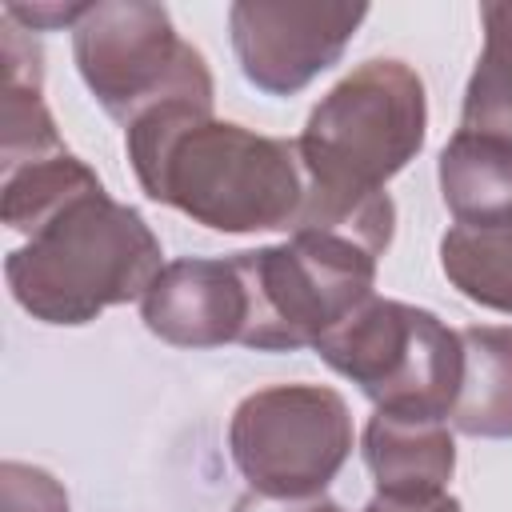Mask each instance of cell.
Masks as SVG:
<instances>
[{
    "instance_id": "6da1fadb",
    "label": "cell",
    "mask_w": 512,
    "mask_h": 512,
    "mask_svg": "<svg viewBox=\"0 0 512 512\" xmlns=\"http://www.w3.org/2000/svg\"><path fill=\"white\" fill-rule=\"evenodd\" d=\"M428 96L416 68L392 56L352 68L296 136L304 208L292 232H336L384 256L396 228L388 180L420 152Z\"/></svg>"
},
{
    "instance_id": "7a4b0ae2",
    "label": "cell",
    "mask_w": 512,
    "mask_h": 512,
    "mask_svg": "<svg viewBox=\"0 0 512 512\" xmlns=\"http://www.w3.org/2000/svg\"><path fill=\"white\" fill-rule=\"evenodd\" d=\"M148 200L172 204L216 232L296 228L304 168L296 140L260 136L212 116V100H168L124 128Z\"/></svg>"
},
{
    "instance_id": "3957f363",
    "label": "cell",
    "mask_w": 512,
    "mask_h": 512,
    "mask_svg": "<svg viewBox=\"0 0 512 512\" xmlns=\"http://www.w3.org/2000/svg\"><path fill=\"white\" fill-rule=\"evenodd\" d=\"M160 240L144 216L104 192L68 200L24 248L8 252L12 300L44 324H88L104 308L140 300L160 272Z\"/></svg>"
},
{
    "instance_id": "277c9868",
    "label": "cell",
    "mask_w": 512,
    "mask_h": 512,
    "mask_svg": "<svg viewBox=\"0 0 512 512\" xmlns=\"http://www.w3.org/2000/svg\"><path fill=\"white\" fill-rule=\"evenodd\" d=\"M248 292L244 348H316L356 308L372 300L376 260L364 244L336 232H292L284 244L232 256Z\"/></svg>"
},
{
    "instance_id": "5b68a950",
    "label": "cell",
    "mask_w": 512,
    "mask_h": 512,
    "mask_svg": "<svg viewBox=\"0 0 512 512\" xmlns=\"http://www.w3.org/2000/svg\"><path fill=\"white\" fill-rule=\"evenodd\" d=\"M316 356L348 376L376 412L420 420H448L464 376L460 332L428 308L380 296L332 328Z\"/></svg>"
},
{
    "instance_id": "8992f818",
    "label": "cell",
    "mask_w": 512,
    "mask_h": 512,
    "mask_svg": "<svg viewBox=\"0 0 512 512\" xmlns=\"http://www.w3.org/2000/svg\"><path fill=\"white\" fill-rule=\"evenodd\" d=\"M72 52L96 104L124 128L168 100H212V72L200 48L176 36L164 4H88L72 28Z\"/></svg>"
},
{
    "instance_id": "52a82bcc",
    "label": "cell",
    "mask_w": 512,
    "mask_h": 512,
    "mask_svg": "<svg viewBox=\"0 0 512 512\" xmlns=\"http://www.w3.org/2000/svg\"><path fill=\"white\" fill-rule=\"evenodd\" d=\"M228 452L260 496H320L352 452V412L336 388L272 384L236 404Z\"/></svg>"
},
{
    "instance_id": "ba28073f",
    "label": "cell",
    "mask_w": 512,
    "mask_h": 512,
    "mask_svg": "<svg viewBox=\"0 0 512 512\" xmlns=\"http://www.w3.org/2000/svg\"><path fill=\"white\" fill-rule=\"evenodd\" d=\"M364 16L368 4L240 0L228 8V28L248 84L268 96H292L344 56Z\"/></svg>"
},
{
    "instance_id": "9c48e42d",
    "label": "cell",
    "mask_w": 512,
    "mask_h": 512,
    "mask_svg": "<svg viewBox=\"0 0 512 512\" xmlns=\"http://www.w3.org/2000/svg\"><path fill=\"white\" fill-rule=\"evenodd\" d=\"M140 316L152 336L176 348L240 344L248 328V292L236 260H172L140 296Z\"/></svg>"
},
{
    "instance_id": "30bf717a",
    "label": "cell",
    "mask_w": 512,
    "mask_h": 512,
    "mask_svg": "<svg viewBox=\"0 0 512 512\" xmlns=\"http://www.w3.org/2000/svg\"><path fill=\"white\" fill-rule=\"evenodd\" d=\"M364 464L380 496H440L456 468V444L448 420H420L396 412H372L364 428Z\"/></svg>"
},
{
    "instance_id": "8fae6325",
    "label": "cell",
    "mask_w": 512,
    "mask_h": 512,
    "mask_svg": "<svg viewBox=\"0 0 512 512\" xmlns=\"http://www.w3.org/2000/svg\"><path fill=\"white\" fill-rule=\"evenodd\" d=\"M440 196L456 224L484 228L512 216V144L456 128L440 152Z\"/></svg>"
},
{
    "instance_id": "7c38bea8",
    "label": "cell",
    "mask_w": 512,
    "mask_h": 512,
    "mask_svg": "<svg viewBox=\"0 0 512 512\" xmlns=\"http://www.w3.org/2000/svg\"><path fill=\"white\" fill-rule=\"evenodd\" d=\"M464 376L448 424L464 436L508 440L512 436V328L472 324L460 328Z\"/></svg>"
},
{
    "instance_id": "4fadbf2b",
    "label": "cell",
    "mask_w": 512,
    "mask_h": 512,
    "mask_svg": "<svg viewBox=\"0 0 512 512\" xmlns=\"http://www.w3.org/2000/svg\"><path fill=\"white\" fill-rule=\"evenodd\" d=\"M440 268L480 308L512 316V216L500 224H452L440 240Z\"/></svg>"
},
{
    "instance_id": "5bb4252c",
    "label": "cell",
    "mask_w": 512,
    "mask_h": 512,
    "mask_svg": "<svg viewBox=\"0 0 512 512\" xmlns=\"http://www.w3.org/2000/svg\"><path fill=\"white\" fill-rule=\"evenodd\" d=\"M484 52L464 88L460 128L488 132L512 144V0L480 4Z\"/></svg>"
},
{
    "instance_id": "9a60e30c",
    "label": "cell",
    "mask_w": 512,
    "mask_h": 512,
    "mask_svg": "<svg viewBox=\"0 0 512 512\" xmlns=\"http://www.w3.org/2000/svg\"><path fill=\"white\" fill-rule=\"evenodd\" d=\"M96 184L100 180H96V172L84 160H76L72 152H60V156L24 164L16 172H4V184H0V216H4L8 228L32 236L68 200H76L80 192H88Z\"/></svg>"
},
{
    "instance_id": "2e32d148",
    "label": "cell",
    "mask_w": 512,
    "mask_h": 512,
    "mask_svg": "<svg viewBox=\"0 0 512 512\" xmlns=\"http://www.w3.org/2000/svg\"><path fill=\"white\" fill-rule=\"evenodd\" d=\"M0 512H68V496L44 468L4 460L0 464Z\"/></svg>"
},
{
    "instance_id": "e0dca14e",
    "label": "cell",
    "mask_w": 512,
    "mask_h": 512,
    "mask_svg": "<svg viewBox=\"0 0 512 512\" xmlns=\"http://www.w3.org/2000/svg\"><path fill=\"white\" fill-rule=\"evenodd\" d=\"M232 512H344L336 500H328L324 492L320 496H260V492H248L236 500Z\"/></svg>"
},
{
    "instance_id": "ac0fdd59",
    "label": "cell",
    "mask_w": 512,
    "mask_h": 512,
    "mask_svg": "<svg viewBox=\"0 0 512 512\" xmlns=\"http://www.w3.org/2000/svg\"><path fill=\"white\" fill-rule=\"evenodd\" d=\"M364 512H460V500L440 492V496H420V500H404V496H372L364 504Z\"/></svg>"
}]
</instances>
